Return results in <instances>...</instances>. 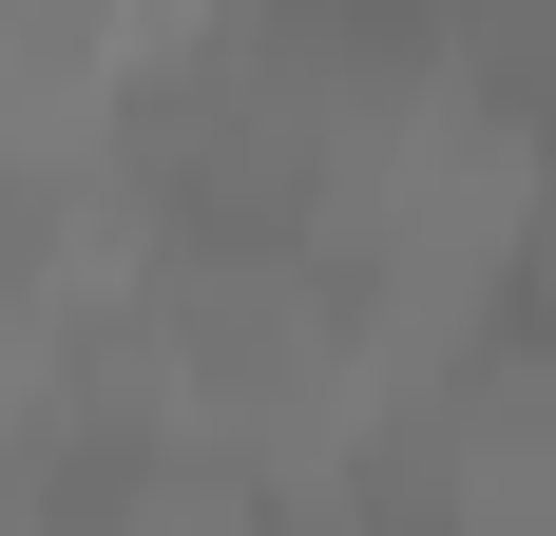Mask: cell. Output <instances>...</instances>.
<instances>
[{
    "instance_id": "obj_1",
    "label": "cell",
    "mask_w": 556,
    "mask_h": 536,
    "mask_svg": "<svg viewBox=\"0 0 556 536\" xmlns=\"http://www.w3.org/2000/svg\"><path fill=\"white\" fill-rule=\"evenodd\" d=\"M77 536H288V518H269V480L230 441H115L77 480Z\"/></svg>"
}]
</instances>
